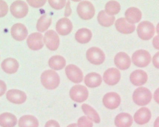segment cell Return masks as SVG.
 Returning <instances> with one entry per match:
<instances>
[{
    "mask_svg": "<svg viewBox=\"0 0 159 127\" xmlns=\"http://www.w3.org/2000/svg\"><path fill=\"white\" fill-rule=\"evenodd\" d=\"M57 31L61 36L69 35L72 31L73 25L71 21L67 18L58 20L56 26Z\"/></svg>",
    "mask_w": 159,
    "mask_h": 127,
    "instance_id": "obj_16",
    "label": "cell"
},
{
    "mask_svg": "<svg viewBox=\"0 0 159 127\" xmlns=\"http://www.w3.org/2000/svg\"><path fill=\"white\" fill-rule=\"evenodd\" d=\"M115 20L114 16L109 15L105 11L99 12L98 15V23L105 27H109L113 25Z\"/></svg>",
    "mask_w": 159,
    "mask_h": 127,
    "instance_id": "obj_28",
    "label": "cell"
},
{
    "mask_svg": "<svg viewBox=\"0 0 159 127\" xmlns=\"http://www.w3.org/2000/svg\"><path fill=\"white\" fill-rule=\"evenodd\" d=\"M78 127H93V123L90 119L85 116L81 117L78 120Z\"/></svg>",
    "mask_w": 159,
    "mask_h": 127,
    "instance_id": "obj_33",
    "label": "cell"
},
{
    "mask_svg": "<svg viewBox=\"0 0 159 127\" xmlns=\"http://www.w3.org/2000/svg\"><path fill=\"white\" fill-rule=\"evenodd\" d=\"M67 127H79L78 125L76 123H73V124H70Z\"/></svg>",
    "mask_w": 159,
    "mask_h": 127,
    "instance_id": "obj_41",
    "label": "cell"
},
{
    "mask_svg": "<svg viewBox=\"0 0 159 127\" xmlns=\"http://www.w3.org/2000/svg\"><path fill=\"white\" fill-rule=\"evenodd\" d=\"M115 27L119 32L124 34H131L135 29V26L129 23L125 18L118 19L115 23Z\"/></svg>",
    "mask_w": 159,
    "mask_h": 127,
    "instance_id": "obj_19",
    "label": "cell"
},
{
    "mask_svg": "<svg viewBox=\"0 0 159 127\" xmlns=\"http://www.w3.org/2000/svg\"><path fill=\"white\" fill-rule=\"evenodd\" d=\"M77 12L80 17L84 20L92 19L94 15V7L90 2L83 1L80 2L77 7Z\"/></svg>",
    "mask_w": 159,
    "mask_h": 127,
    "instance_id": "obj_4",
    "label": "cell"
},
{
    "mask_svg": "<svg viewBox=\"0 0 159 127\" xmlns=\"http://www.w3.org/2000/svg\"><path fill=\"white\" fill-rule=\"evenodd\" d=\"M151 118V113L148 108L141 107L134 115V119L137 124L144 125L148 123Z\"/></svg>",
    "mask_w": 159,
    "mask_h": 127,
    "instance_id": "obj_20",
    "label": "cell"
},
{
    "mask_svg": "<svg viewBox=\"0 0 159 127\" xmlns=\"http://www.w3.org/2000/svg\"><path fill=\"white\" fill-rule=\"evenodd\" d=\"M19 127H38L39 120L31 115H25L20 118L18 123Z\"/></svg>",
    "mask_w": 159,
    "mask_h": 127,
    "instance_id": "obj_26",
    "label": "cell"
},
{
    "mask_svg": "<svg viewBox=\"0 0 159 127\" xmlns=\"http://www.w3.org/2000/svg\"><path fill=\"white\" fill-rule=\"evenodd\" d=\"M133 121V117L130 114L121 113L116 116L114 122L117 127H130Z\"/></svg>",
    "mask_w": 159,
    "mask_h": 127,
    "instance_id": "obj_22",
    "label": "cell"
},
{
    "mask_svg": "<svg viewBox=\"0 0 159 127\" xmlns=\"http://www.w3.org/2000/svg\"><path fill=\"white\" fill-rule=\"evenodd\" d=\"M43 85L49 90L56 89L60 83V77L58 74L52 70L44 71L41 76Z\"/></svg>",
    "mask_w": 159,
    "mask_h": 127,
    "instance_id": "obj_1",
    "label": "cell"
},
{
    "mask_svg": "<svg viewBox=\"0 0 159 127\" xmlns=\"http://www.w3.org/2000/svg\"><path fill=\"white\" fill-rule=\"evenodd\" d=\"M2 68L3 71L8 74L16 73L19 68V63L17 60L12 58H7L2 63Z\"/></svg>",
    "mask_w": 159,
    "mask_h": 127,
    "instance_id": "obj_21",
    "label": "cell"
},
{
    "mask_svg": "<svg viewBox=\"0 0 159 127\" xmlns=\"http://www.w3.org/2000/svg\"><path fill=\"white\" fill-rule=\"evenodd\" d=\"M84 113L88 117V118L96 123H99L100 119L97 111L93 107L87 104H83L81 106Z\"/></svg>",
    "mask_w": 159,
    "mask_h": 127,
    "instance_id": "obj_30",
    "label": "cell"
},
{
    "mask_svg": "<svg viewBox=\"0 0 159 127\" xmlns=\"http://www.w3.org/2000/svg\"><path fill=\"white\" fill-rule=\"evenodd\" d=\"M125 19L131 24H136L139 22L142 13L139 9L134 7L129 8L125 12Z\"/></svg>",
    "mask_w": 159,
    "mask_h": 127,
    "instance_id": "obj_24",
    "label": "cell"
},
{
    "mask_svg": "<svg viewBox=\"0 0 159 127\" xmlns=\"http://www.w3.org/2000/svg\"><path fill=\"white\" fill-rule=\"evenodd\" d=\"M52 17L48 14L41 16L37 24V28L39 32H43L48 29L52 24Z\"/></svg>",
    "mask_w": 159,
    "mask_h": 127,
    "instance_id": "obj_31",
    "label": "cell"
},
{
    "mask_svg": "<svg viewBox=\"0 0 159 127\" xmlns=\"http://www.w3.org/2000/svg\"><path fill=\"white\" fill-rule=\"evenodd\" d=\"M49 4L51 7L56 10H60L64 8L66 3V1H54V0H49Z\"/></svg>",
    "mask_w": 159,
    "mask_h": 127,
    "instance_id": "obj_34",
    "label": "cell"
},
{
    "mask_svg": "<svg viewBox=\"0 0 159 127\" xmlns=\"http://www.w3.org/2000/svg\"><path fill=\"white\" fill-rule=\"evenodd\" d=\"M105 10L107 14L109 15H115L120 12V5L119 2L114 1H111L106 4Z\"/></svg>",
    "mask_w": 159,
    "mask_h": 127,
    "instance_id": "obj_32",
    "label": "cell"
},
{
    "mask_svg": "<svg viewBox=\"0 0 159 127\" xmlns=\"http://www.w3.org/2000/svg\"><path fill=\"white\" fill-rule=\"evenodd\" d=\"M101 76L95 72L87 74L84 78V83L89 88H96L100 86L102 83Z\"/></svg>",
    "mask_w": 159,
    "mask_h": 127,
    "instance_id": "obj_23",
    "label": "cell"
},
{
    "mask_svg": "<svg viewBox=\"0 0 159 127\" xmlns=\"http://www.w3.org/2000/svg\"><path fill=\"white\" fill-rule=\"evenodd\" d=\"M153 47L156 50H159V36H156L152 41Z\"/></svg>",
    "mask_w": 159,
    "mask_h": 127,
    "instance_id": "obj_38",
    "label": "cell"
},
{
    "mask_svg": "<svg viewBox=\"0 0 159 127\" xmlns=\"http://www.w3.org/2000/svg\"><path fill=\"white\" fill-rule=\"evenodd\" d=\"M66 75L68 78L75 83H80L83 79V73L77 66L70 64L66 67Z\"/></svg>",
    "mask_w": 159,
    "mask_h": 127,
    "instance_id": "obj_9",
    "label": "cell"
},
{
    "mask_svg": "<svg viewBox=\"0 0 159 127\" xmlns=\"http://www.w3.org/2000/svg\"><path fill=\"white\" fill-rule=\"evenodd\" d=\"M27 1L30 6L35 8L42 7L46 2V1L45 0H43V1H32V0L30 1V0H28Z\"/></svg>",
    "mask_w": 159,
    "mask_h": 127,
    "instance_id": "obj_35",
    "label": "cell"
},
{
    "mask_svg": "<svg viewBox=\"0 0 159 127\" xmlns=\"http://www.w3.org/2000/svg\"><path fill=\"white\" fill-rule=\"evenodd\" d=\"M156 31H157V34L159 36V23L157 24V27H156Z\"/></svg>",
    "mask_w": 159,
    "mask_h": 127,
    "instance_id": "obj_42",
    "label": "cell"
},
{
    "mask_svg": "<svg viewBox=\"0 0 159 127\" xmlns=\"http://www.w3.org/2000/svg\"><path fill=\"white\" fill-rule=\"evenodd\" d=\"M148 79V75L146 72L140 69L133 71L130 75V81L132 84L135 86H140L144 85L147 82Z\"/></svg>",
    "mask_w": 159,
    "mask_h": 127,
    "instance_id": "obj_18",
    "label": "cell"
},
{
    "mask_svg": "<svg viewBox=\"0 0 159 127\" xmlns=\"http://www.w3.org/2000/svg\"><path fill=\"white\" fill-rule=\"evenodd\" d=\"M120 73L116 68H110L105 71L103 79L105 83L108 85L113 86L119 82L120 79Z\"/></svg>",
    "mask_w": 159,
    "mask_h": 127,
    "instance_id": "obj_12",
    "label": "cell"
},
{
    "mask_svg": "<svg viewBox=\"0 0 159 127\" xmlns=\"http://www.w3.org/2000/svg\"><path fill=\"white\" fill-rule=\"evenodd\" d=\"M152 95L150 91L145 87H139L135 90L133 94V99L138 105L145 106L151 101Z\"/></svg>",
    "mask_w": 159,
    "mask_h": 127,
    "instance_id": "obj_2",
    "label": "cell"
},
{
    "mask_svg": "<svg viewBox=\"0 0 159 127\" xmlns=\"http://www.w3.org/2000/svg\"><path fill=\"white\" fill-rule=\"evenodd\" d=\"M154 127H159V116L154 121Z\"/></svg>",
    "mask_w": 159,
    "mask_h": 127,
    "instance_id": "obj_40",
    "label": "cell"
},
{
    "mask_svg": "<svg viewBox=\"0 0 159 127\" xmlns=\"http://www.w3.org/2000/svg\"><path fill=\"white\" fill-rule=\"evenodd\" d=\"M114 64L118 68L121 70H126L131 65V59L127 54L120 52L114 57Z\"/></svg>",
    "mask_w": 159,
    "mask_h": 127,
    "instance_id": "obj_17",
    "label": "cell"
},
{
    "mask_svg": "<svg viewBox=\"0 0 159 127\" xmlns=\"http://www.w3.org/2000/svg\"><path fill=\"white\" fill-rule=\"evenodd\" d=\"M45 127H60V126L57 121L51 120L46 122Z\"/></svg>",
    "mask_w": 159,
    "mask_h": 127,
    "instance_id": "obj_37",
    "label": "cell"
},
{
    "mask_svg": "<svg viewBox=\"0 0 159 127\" xmlns=\"http://www.w3.org/2000/svg\"><path fill=\"white\" fill-rule=\"evenodd\" d=\"M29 8L25 2L16 1L14 2L11 6V12L14 17L22 18L26 16L28 13Z\"/></svg>",
    "mask_w": 159,
    "mask_h": 127,
    "instance_id": "obj_8",
    "label": "cell"
},
{
    "mask_svg": "<svg viewBox=\"0 0 159 127\" xmlns=\"http://www.w3.org/2000/svg\"><path fill=\"white\" fill-rule=\"evenodd\" d=\"M43 35L39 33H34L30 34L27 39V44L29 48L33 50H38L43 47Z\"/></svg>",
    "mask_w": 159,
    "mask_h": 127,
    "instance_id": "obj_13",
    "label": "cell"
},
{
    "mask_svg": "<svg viewBox=\"0 0 159 127\" xmlns=\"http://www.w3.org/2000/svg\"><path fill=\"white\" fill-rule=\"evenodd\" d=\"M92 37V33L91 30L86 28L79 29L75 34V38L79 43H88Z\"/></svg>",
    "mask_w": 159,
    "mask_h": 127,
    "instance_id": "obj_27",
    "label": "cell"
},
{
    "mask_svg": "<svg viewBox=\"0 0 159 127\" xmlns=\"http://www.w3.org/2000/svg\"><path fill=\"white\" fill-rule=\"evenodd\" d=\"M89 92L86 87L81 85H75L70 91V98L77 103H82L87 100Z\"/></svg>",
    "mask_w": 159,
    "mask_h": 127,
    "instance_id": "obj_6",
    "label": "cell"
},
{
    "mask_svg": "<svg viewBox=\"0 0 159 127\" xmlns=\"http://www.w3.org/2000/svg\"><path fill=\"white\" fill-rule=\"evenodd\" d=\"M154 100L157 103L159 104V88L156 90L153 95Z\"/></svg>",
    "mask_w": 159,
    "mask_h": 127,
    "instance_id": "obj_39",
    "label": "cell"
},
{
    "mask_svg": "<svg viewBox=\"0 0 159 127\" xmlns=\"http://www.w3.org/2000/svg\"><path fill=\"white\" fill-rule=\"evenodd\" d=\"M151 61L150 54L145 50H139L135 52L132 55V62L135 65L139 67H147Z\"/></svg>",
    "mask_w": 159,
    "mask_h": 127,
    "instance_id": "obj_5",
    "label": "cell"
},
{
    "mask_svg": "<svg viewBox=\"0 0 159 127\" xmlns=\"http://www.w3.org/2000/svg\"><path fill=\"white\" fill-rule=\"evenodd\" d=\"M17 118L10 113H4L0 116V124L2 127H14L17 123Z\"/></svg>",
    "mask_w": 159,
    "mask_h": 127,
    "instance_id": "obj_25",
    "label": "cell"
},
{
    "mask_svg": "<svg viewBox=\"0 0 159 127\" xmlns=\"http://www.w3.org/2000/svg\"><path fill=\"white\" fill-rule=\"evenodd\" d=\"M11 34L13 38L18 41H22L27 37L28 32L26 27L23 24L18 23L13 26Z\"/></svg>",
    "mask_w": 159,
    "mask_h": 127,
    "instance_id": "obj_15",
    "label": "cell"
},
{
    "mask_svg": "<svg viewBox=\"0 0 159 127\" xmlns=\"http://www.w3.org/2000/svg\"><path fill=\"white\" fill-rule=\"evenodd\" d=\"M121 98L120 95L115 92L108 93L104 95L103 103L107 108L114 109L117 108L120 104Z\"/></svg>",
    "mask_w": 159,
    "mask_h": 127,
    "instance_id": "obj_11",
    "label": "cell"
},
{
    "mask_svg": "<svg viewBox=\"0 0 159 127\" xmlns=\"http://www.w3.org/2000/svg\"><path fill=\"white\" fill-rule=\"evenodd\" d=\"M152 63L154 66L159 69V52L154 55L152 58Z\"/></svg>",
    "mask_w": 159,
    "mask_h": 127,
    "instance_id": "obj_36",
    "label": "cell"
},
{
    "mask_svg": "<svg viewBox=\"0 0 159 127\" xmlns=\"http://www.w3.org/2000/svg\"><path fill=\"white\" fill-rule=\"evenodd\" d=\"M87 60L94 65H100L104 63L105 55L102 50L97 47H92L86 52Z\"/></svg>",
    "mask_w": 159,
    "mask_h": 127,
    "instance_id": "obj_7",
    "label": "cell"
},
{
    "mask_svg": "<svg viewBox=\"0 0 159 127\" xmlns=\"http://www.w3.org/2000/svg\"><path fill=\"white\" fill-rule=\"evenodd\" d=\"M49 65L50 68L54 70H61L66 66V61L63 56L54 55L49 59Z\"/></svg>",
    "mask_w": 159,
    "mask_h": 127,
    "instance_id": "obj_29",
    "label": "cell"
},
{
    "mask_svg": "<svg viewBox=\"0 0 159 127\" xmlns=\"http://www.w3.org/2000/svg\"><path fill=\"white\" fill-rule=\"evenodd\" d=\"M7 99L13 103L21 104L25 102L27 99L26 94L18 90H11L6 94Z\"/></svg>",
    "mask_w": 159,
    "mask_h": 127,
    "instance_id": "obj_14",
    "label": "cell"
},
{
    "mask_svg": "<svg viewBox=\"0 0 159 127\" xmlns=\"http://www.w3.org/2000/svg\"><path fill=\"white\" fill-rule=\"evenodd\" d=\"M43 40L46 47L49 50L55 51L58 49L60 40L58 35L54 30L47 31L45 33Z\"/></svg>",
    "mask_w": 159,
    "mask_h": 127,
    "instance_id": "obj_10",
    "label": "cell"
},
{
    "mask_svg": "<svg viewBox=\"0 0 159 127\" xmlns=\"http://www.w3.org/2000/svg\"><path fill=\"white\" fill-rule=\"evenodd\" d=\"M139 37L143 40H149L153 37L155 32L154 26L148 21H143L137 28Z\"/></svg>",
    "mask_w": 159,
    "mask_h": 127,
    "instance_id": "obj_3",
    "label": "cell"
}]
</instances>
